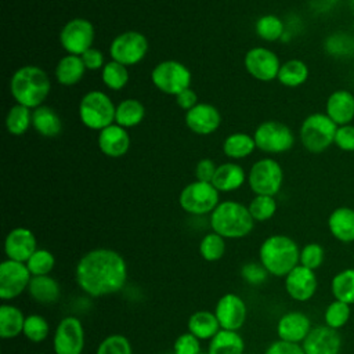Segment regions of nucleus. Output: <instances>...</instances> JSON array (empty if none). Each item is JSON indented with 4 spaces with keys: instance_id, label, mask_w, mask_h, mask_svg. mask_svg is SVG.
Wrapping results in <instances>:
<instances>
[{
    "instance_id": "nucleus-49",
    "label": "nucleus",
    "mask_w": 354,
    "mask_h": 354,
    "mask_svg": "<svg viewBox=\"0 0 354 354\" xmlns=\"http://www.w3.org/2000/svg\"><path fill=\"white\" fill-rule=\"evenodd\" d=\"M335 145L343 152H354V124L337 126Z\"/></svg>"
},
{
    "instance_id": "nucleus-51",
    "label": "nucleus",
    "mask_w": 354,
    "mask_h": 354,
    "mask_svg": "<svg viewBox=\"0 0 354 354\" xmlns=\"http://www.w3.org/2000/svg\"><path fill=\"white\" fill-rule=\"evenodd\" d=\"M216 166L213 163V160L210 159H202L198 165H196V170H195V174H196V178L199 181H205V183H212L213 180V176L216 173Z\"/></svg>"
},
{
    "instance_id": "nucleus-9",
    "label": "nucleus",
    "mask_w": 354,
    "mask_h": 354,
    "mask_svg": "<svg viewBox=\"0 0 354 354\" xmlns=\"http://www.w3.org/2000/svg\"><path fill=\"white\" fill-rule=\"evenodd\" d=\"M152 83L166 94H178L189 87L191 72L177 61H163L151 73Z\"/></svg>"
},
{
    "instance_id": "nucleus-54",
    "label": "nucleus",
    "mask_w": 354,
    "mask_h": 354,
    "mask_svg": "<svg viewBox=\"0 0 354 354\" xmlns=\"http://www.w3.org/2000/svg\"><path fill=\"white\" fill-rule=\"evenodd\" d=\"M350 1H351V6L354 7V0H350Z\"/></svg>"
},
{
    "instance_id": "nucleus-55",
    "label": "nucleus",
    "mask_w": 354,
    "mask_h": 354,
    "mask_svg": "<svg viewBox=\"0 0 354 354\" xmlns=\"http://www.w3.org/2000/svg\"><path fill=\"white\" fill-rule=\"evenodd\" d=\"M36 354H44V353H36Z\"/></svg>"
},
{
    "instance_id": "nucleus-14",
    "label": "nucleus",
    "mask_w": 354,
    "mask_h": 354,
    "mask_svg": "<svg viewBox=\"0 0 354 354\" xmlns=\"http://www.w3.org/2000/svg\"><path fill=\"white\" fill-rule=\"evenodd\" d=\"M94 39V28L91 22L83 18H75L69 21L61 30L59 40L62 47L73 55H82L91 48Z\"/></svg>"
},
{
    "instance_id": "nucleus-48",
    "label": "nucleus",
    "mask_w": 354,
    "mask_h": 354,
    "mask_svg": "<svg viewBox=\"0 0 354 354\" xmlns=\"http://www.w3.org/2000/svg\"><path fill=\"white\" fill-rule=\"evenodd\" d=\"M173 354H201V340L191 332L181 333L173 343Z\"/></svg>"
},
{
    "instance_id": "nucleus-34",
    "label": "nucleus",
    "mask_w": 354,
    "mask_h": 354,
    "mask_svg": "<svg viewBox=\"0 0 354 354\" xmlns=\"http://www.w3.org/2000/svg\"><path fill=\"white\" fill-rule=\"evenodd\" d=\"M336 300L354 304V268H346L337 272L330 283Z\"/></svg>"
},
{
    "instance_id": "nucleus-8",
    "label": "nucleus",
    "mask_w": 354,
    "mask_h": 354,
    "mask_svg": "<svg viewBox=\"0 0 354 354\" xmlns=\"http://www.w3.org/2000/svg\"><path fill=\"white\" fill-rule=\"evenodd\" d=\"M253 138L259 149L271 153L286 152L295 144V136L290 127L275 120L261 123L256 129Z\"/></svg>"
},
{
    "instance_id": "nucleus-52",
    "label": "nucleus",
    "mask_w": 354,
    "mask_h": 354,
    "mask_svg": "<svg viewBox=\"0 0 354 354\" xmlns=\"http://www.w3.org/2000/svg\"><path fill=\"white\" fill-rule=\"evenodd\" d=\"M82 59L84 62V66L88 69H98L104 62L102 54L95 48H88L87 51H84L82 54Z\"/></svg>"
},
{
    "instance_id": "nucleus-47",
    "label": "nucleus",
    "mask_w": 354,
    "mask_h": 354,
    "mask_svg": "<svg viewBox=\"0 0 354 354\" xmlns=\"http://www.w3.org/2000/svg\"><path fill=\"white\" fill-rule=\"evenodd\" d=\"M241 277L253 286H259L267 281L268 271L263 267V264L259 261H249L245 263L241 268Z\"/></svg>"
},
{
    "instance_id": "nucleus-37",
    "label": "nucleus",
    "mask_w": 354,
    "mask_h": 354,
    "mask_svg": "<svg viewBox=\"0 0 354 354\" xmlns=\"http://www.w3.org/2000/svg\"><path fill=\"white\" fill-rule=\"evenodd\" d=\"M22 335L32 343H41L50 335V325L40 314H30L25 319Z\"/></svg>"
},
{
    "instance_id": "nucleus-50",
    "label": "nucleus",
    "mask_w": 354,
    "mask_h": 354,
    "mask_svg": "<svg viewBox=\"0 0 354 354\" xmlns=\"http://www.w3.org/2000/svg\"><path fill=\"white\" fill-rule=\"evenodd\" d=\"M264 354H306L303 346L299 343H290L285 340H275L267 348Z\"/></svg>"
},
{
    "instance_id": "nucleus-40",
    "label": "nucleus",
    "mask_w": 354,
    "mask_h": 354,
    "mask_svg": "<svg viewBox=\"0 0 354 354\" xmlns=\"http://www.w3.org/2000/svg\"><path fill=\"white\" fill-rule=\"evenodd\" d=\"M25 264L28 266L32 277L50 275L55 267V257L47 249H37Z\"/></svg>"
},
{
    "instance_id": "nucleus-39",
    "label": "nucleus",
    "mask_w": 354,
    "mask_h": 354,
    "mask_svg": "<svg viewBox=\"0 0 354 354\" xmlns=\"http://www.w3.org/2000/svg\"><path fill=\"white\" fill-rule=\"evenodd\" d=\"M325 50L328 54L336 58L350 57L354 53V39L347 33L336 32L326 39Z\"/></svg>"
},
{
    "instance_id": "nucleus-28",
    "label": "nucleus",
    "mask_w": 354,
    "mask_h": 354,
    "mask_svg": "<svg viewBox=\"0 0 354 354\" xmlns=\"http://www.w3.org/2000/svg\"><path fill=\"white\" fill-rule=\"evenodd\" d=\"M245 342L238 330L220 329L207 346V354H243Z\"/></svg>"
},
{
    "instance_id": "nucleus-24",
    "label": "nucleus",
    "mask_w": 354,
    "mask_h": 354,
    "mask_svg": "<svg viewBox=\"0 0 354 354\" xmlns=\"http://www.w3.org/2000/svg\"><path fill=\"white\" fill-rule=\"evenodd\" d=\"M328 228L337 241L343 243L354 242V209L336 207L328 217Z\"/></svg>"
},
{
    "instance_id": "nucleus-38",
    "label": "nucleus",
    "mask_w": 354,
    "mask_h": 354,
    "mask_svg": "<svg viewBox=\"0 0 354 354\" xmlns=\"http://www.w3.org/2000/svg\"><path fill=\"white\" fill-rule=\"evenodd\" d=\"M225 238L216 232L206 234L199 243V253L206 261H217L225 253Z\"/></svg>"
},
{
    "instance_id": "nucleus-57",
    "label": "nucleus",
    "mask_w": 354,
    "mask_h": 354,
    "mask_svg": "<svg viewBox=\"0 0 354 354\" xmlns=\"http://www.w3.org/2000/svg\"><path fill=\"white\" fill-rule=\"evenodd\" d=\"M82 354H83V353H82Z\"/></svg>"
},
{
    "instance_id": "nucleus-5",
    "label": "nucleus",
    "mask_w": 354,
    "mask_h": 354,
    "mask_svg": "<svg viewBox=\"0 0 354 354\" xmlns=\"http://www.w3.org/2000/svg\"><path fill=\"white\" fill-rule=\"evenodd\" d=\"M337 124L326 115L315 112L308 115L300 126V141L313 153H321L335 144Z\"/></svg>"
},
{
    "instance_id": "nucleus-22",
    "label": "nucleus",
    "mask_w": 354,
    "mask_h": 354,
    "mask_svg": "<svg viewBox=\"0 0 354 354\" xmlns=\"http://www.w3.org/2000/svg\"><path fill=\"white\" fill-rule=\"evenodd\" d=\"M325 113L337 124H350L354 119V94L340 88L329 94L325 105Z\"/></svg>"
},
{
    "instance_id": "nucleus-20",
    "label": "nucleus",
    "mask_w": 354,
    "mask_h": 354,
    "mask_svg": "<svg viewBox=\"0 0 354 354\" xmlns=\"http://www.w3.org/2000/svg\"><path fill=\"white\" fill-rule=\"evenodd\" d=\"M311 329L310 318L300 311L286 313L277 322L278 337L290 343L304 342Z\"/></svg>"
},
{
    "instance_id": "nucleus-3",
    "label": "nucleus",
    "mask_w": 354,
    "mask_h": 354,
    "mask_svg": "<svg viewBox=\"0 0 354 354\" xmlns=\"http://www.w3.org/2000/svg\"><path fill=\"white\" fill-rule=\"evenodd\" d=\"M254 220L246 206L235 201H224L216 206L210 214V227L213 232L223 238L238 239L249 235Z\"/></svg>"
},
{
    "instance_id": "nucleus-1",
    "label": "nucleus",
    "mask_w": 354,
    "mask_h": 354,
    "mask_svg": "<svg viewBox=\"0 0 354 354\" xmlns=\"http://www.w3.org/2000/svg\"><path fill=\"white\" fill-rule=\"evenodd\" d=\"M127 275L129 270L123 256L106 248L84 253L75 268L76 283L91 297L118 293L126 285Z\"/></svg>"
},
{
    "instance_id": "nucleus-13",
    "label": "nucleus",
    "mask_w": 354,
    "mask_h": 354,
    "mask_svg": "<svg viewBox=\"0 0 354 354\" xmlns=\"http://www.w3.org/2000/svg\"><path fill=\"white\" fill-rule=\"evenodd\" d=\"M148 50V41L140 32H124L116 36L111 43V57L122 65H134L140 62Z\"/></svg>"
},
{
    "instance_id": "nucleus-36",
    "label": "nucleus",
    "mask_w": 354,
    "mask_h": 354,
    "mask_svg": "<svg viewBox=\"0 0 354 354\" xmlns=\"http://www.w3.org/2000/svg\"><path fill=\"white\" fill-rule=\"evenodd\" d=\"M30 123H32V113L28 106L17 104L8 111L6 126L11 134L19 136L25 133L29 129Z\"/></svg>"
},
{
    "instance_id": "nucleus-43",
    "label": "nucleus",
    "mask_w": 354,
    "mask_h": 354,
    "mask_svg": "<svg viewBox=\"0 0 354 354\" xmlns=\"http://www.w3.org/2000/svg\"><path fill=\"white\" fill-rule=\"evenodd\" d=\"M325 324L326 326L332 328V329H340L342 326H344L350 318V304L336 300L332 301L326 310H325Z\"/></svg>"
},
{
    "instance_id": "nucleus-12",
    "label": "nucleus",
    "mask_w": 354,
    "mask_h": 354,
    "mask_svg": "<svg viewBox=\"0 0 354 354\" xmlns=\"http://www.w3.org/2000/svg\"><path fill=\"white\" fill-rule=\"evenodd\" d=\"M84 347V328L77 317L62 318L54 332L53 350L55 354H82Z\"/></svg>"
},
{
    "instance_id": "nucleus-17",
    "label": "nucleus",
    "mask_w": 354,
    "mask_h": 354,
    "mask_svg": "<svg viewBox=\"0 0 354 354\" xmlns=\"http://www.w3.org/2000/svg\"><path fill=\"white\" fill-rule=\"evenodd\" d=\"M37 250L35 234L25 227L11 230L4 241V253L7 259L26 263L29 257Z\"/></svg>"
},
{
    "instance_id": "nucleus-29",
    "label": "nucleus",
    "mask_w": 354,
    "mask_h": 354,
    "mask_svg": "<svg viewBox=\"0 0 354 354\" xmlns=\"http://www.w3.org/2000/svg\"><path fill=\"white\" fill-rule=\"evenodd\" d=\"M245 181V171L239 165L224 163L216 169L212 184L217 191H234Z\"/></svg>"
},
{
    "instance_id": "nucleus-18",
    "label": "nucleus",
    "mask_w": 354,
    "mask_h": 354,
    "mask_svg": "<svg viewBox=\"0 0 354 354\" xmlns=\"http://www.w3.org/2000/svg\"><path fill=\"white\" fill-rule=\"evenodd\" d=\"M317 286L315 272L300 264L285 277L286 293L296 301L310 300L315 295Z\"/></svg>"
},
{
    "instance_id": "nucleus-15",
    "label": "nucleus",
    "mask_w": 354,
    "mask_h": 354,
    "mask_svg": "<svg viewBox=\"0 0 354 354\" xmlns=\"http://www.w3.org/2000/svg\"><path fill=\"white\" fill-rule=\"evenodd\" d=\"M214 314L221 329L239 330L246 321V303L235 293H225L217 300Z\"/></svg>"
},
{
    "instance_id": "nucleus-23",
    "label": "nucleus",
    "mask_w": 354,
    "mask_h": 354,
    "mask_svg": "<svg viewBox=\"0 0 354 354\" xmlns=\"http://www.w3.org/2000/svg\"><path fill=\"white\" fill-rule=\"evenodd\" d=\"M98 145L105 155L118 158L127 152L130 147V138L122 126L111 124L100 131Z\"/></svg>"
},
{
    "instance_id": "nucleus-26",
    "label": "nucleus",
    "mask_w": 354,
    "mask_h": 354,
    "mask_svg": "<svg viewBox=\"0 0 354 354\" xmlns=\"http://www.w3.org/2000/svg\"><path fill=\"white\" fill-rule=\"evenodd\" d=\"M26 317L22 310L14 304L3 303L0 306V337L14 339L24 332Z\"/></svg>"
},
{
    "instance_id": "nucleus-42",
    "label": "nucleus",
    "mask_w": 354,
    "mask_h": 354,
    "mask_svg": "<svg viewBox=\"0 0 354 354\" xmlns=\"http://www.w3.org/2000/svg\"><path fill=\"white\" fill-rule=\"evenodd\" d=\"M254 221L270 220L277 212V202L274 196L268 195H256L250 205L248 206Z\"/></svg>"
},
{
    "instance_id": "nucleus-33",
    "label": "nucleus",
    "mask_w": 354,
    "mask_h": 354,
    "mask_svg": "<svg viewBox=\"0 0 354 354\" xmlns=\"http://www.w3.org/2000/svg\"><path fill=\"white\" fill-rule=\"evenodd\" d=\"M145 115L144 105L137 100H124L122 101L115 113V120L122 127H133L137 126Z\"/></svg>"
},
{
    "instance_id": "nucleus-31",
    "label": "nucleus",
    "mask_w": 354,
    "mask_h": 354,
    "mask_svg": "<svg viewBox=\"0 0 354 354\" xmlns=\"http://www.w3.org/2000/svg\"><path fill=\"white\" fill-rule=\"evenodd\" d=\"M84 62L82 57L69 54L59 59L55 68V76L58 82L64 86H73L76 84L84 73Z\"/></svg>"
},
{
    "instance_id": "nucleus-46",
    "label": "nucleus",
    "mask_w": 354,
    "mask_h": 354,
    "mask_svg": "<svg viewBox=\"0 0 354 354\" xmlns=\"http://www.w3.org/2000/svg\"><path fill=\"white\" fill-rule=\"evenodd\" d=\"M324 259H325V250L317 242H310L300 250V266L310 268L313 271H315L322 266Z\"/></svg>"
},
{
    "instance_id": "nucleus-25",
    "label": "nucleus",
    "mask_w": 354,
    "mask_h": 354,
    "mask_svg": "<svg viewBox=\"0 0 354 354\" xmlns=\"http://www.w3.org/2000/svg\"><path fill=\"white\" fill-rule=\"evenodd\" d=\"M28 293L36 303L40 304H53L59 300L61 286L58 281L50 275H37L32 277Z\"/></svg>"
},
{
    "instance_id": "nucleus-6",
    "label": "nucleus",
    "mask_w": 354,
    "mask_h": 354,
    "mask_svg": "<svg viewBox=\"0 0 354 354\" xmlns=\"http://www.w3.org/2000/svg\"><path fill=\"white\" fill-rule=\"evenodd\" d=\"M116 108L111 98L102 91L87 93L79 105V115L84 126L93 130H102L112 124Z\"/></svg>"
},
{
    "instance_id": "nucleus-56",
    "label": "nucleus",
    "mask_w": 354,
    "mask_h": 354,
    "mask_svg": "<svg viewBox=\"0 0 354 354\" xmlns=\"http://www.w3.org/2000/svg\"><path fill=\"white\" fill-rule=\"evenodd\" d=\"M201 354H207V353H201Z\"/></svg>"
},
{
    "instance_id": "nucleus-11",
    "label": "nucleus",
    "mask_w": 354,
    "mask_h": 354,
    "mask_svg": "<svg viewBox=\"0 0 354 354\" xmlns=\"http://www.w3.org/2000/svg\"><path fill=\"white\" fill-rule=\"evenodd\" d=\"M282 180V167L277 160L270 158L256 162L249 173V185L257 195L274 196L281 189Z\"/></svg>"
},
{
    "instance_id": "nucleus-35",
    "label": "nucleus",
    "mask_w": 354,
    "mask_h": 354,
    "mask_svg": "<svg viewBox=\"0 0 354 354\" xmlns=\"http://www.w3.org/2000/svg\"><path fill=\"white\" fill-rule=\"evenodd\" d=\"M256 147L254 138L245 133H234L228 136L223 144V151L230 158H245L253 152Z\"/></svg>"
},
{
    "instance_id": "nucleus-27",
    "label": "nucleus",
    "mask_w": 354,
    "mask_h": 354,
    "mask_svg": "<svg viewBox=\"0 0 354 354\" xmlns=\"http://www.w3.org/2000/svg\"><path fill=\"white\" fill-rule=\"evenodd\" d=\"M187 326L188 332H191L199 340H210L221 329L216 314L207 310H199L191 314Z\"/></svg>"
},
{
    "instance_id": "nucleus-30",
    "label": "nucleus",
    "mask_w": 354,
    "mask_h": 354,
    "mask_svg": "<svg viewBox=\"0 0 354 354\" xmlns=\"http://www.w3.org/2000/svg\"><path fill=\"white\" fill-rule=\"evenodd\" d=\"M32 124L44 137H55L61 133L62 123L59 116L50 106L40 105L32 113Z\"/></svg>"
},
{
    "instance_id": "nucleus-32",
    "label": "nucleus",
    "mask_w": 354,
    "mask_h": 354,
    "mask_svg": "<svg viewBox=\"0 0 354 354\" xmlns=\"http://www.w3.org/2000/svg\"><path fill=\"white\" fill-rule=\"evenodd\" d=\"M277 77L283 86L297 87L307 80L308 66L301 59H289L281 65Z\"/></svg>"
},
{
    "instance_id": "nucleus-41",
    "label": "nucleus",
    "mask_w": 354,
    "mask_h": 354,
    "mask_svg": "<svg viewBox=\"0 0 354 354\" xmlns=\"http://www.w3.org/2000/svg\"><path fill=\"white\" fill-rule=\"evenodd\" d=\"M256 33L267 41L278 40L283 35V22L277 15H263L256 22Z\"/></svg>"
},
{
    "instance_id": "nucleus-19",
    "label": "nucleus",
    "mask_w": 354,
    "mask_h": 354,
    "mask_svg": "<svg viewBox=\"0 0 354 354\" xmlns=\"http://www.w3.org/2000/svg\"><path fill=\"white\" fill-rule=\"evenodd\" d=\"M306 354H339L342 337L336 329L329 326H315L303 342Z\"/></svg>"
},
{
    "instance_id": "nucleus-53",
    "label": "nucleus",
    "mask_w": 354,
    "mask_h": 354,
    "mask_svg": "<svg viewBox=\"0 0 354 354\" xmlns=\"http://www.w3.org/2000/svg\"><path fill=\"white\" fill-rule=\"evenodd\" d=\"M176 97H177V104H178L181 108L187 109V111H189L191 108H194V106L196 105V101H198L195 91L191 90L189 87L185 88V90H183L181 93H178Z\"/></svg>"
},
{
    "instance_id": "nucleus-45",
    "label": "nucleus",
    "mask_w": 354,
    "mask_h": 354,
    "mask_svg": "<svg viewBox=\"0 0 354 354\" xmlns=\"http://www.w3.org/2000/svg\"><path fill=\"white\" fill-rule=\"evenodd\" d=\"M95 354H133L130 340L120 335L113 333L106 336L97 347Z\"/></svg>"
},
{
    "instance_id": "nucleus-16",
    "label": "nucleus",
    "mask_w": 354,
    "mask_h": 354,
    "mask_svg": "<svg viewBox=\"0 0 354 354\" xmlns=\"http://www.w3.org/2000/svg\"><path fill=\"white\" fill-rule=\"evenodd\" d=\"M245 66L252 76L263 82L275 79L281 68L277 54L264 47H254L249 50L245 55Z\"/></svg>"
},
{
    "instance_id": "nucleus-4",
    "label": "nucleus",
    "mask_w": 354,
    "mask_h": 354,
    "mask_svg": "<svg viewBox=\"0 0 354 354\" xmlns=\"http://www.w3.org/2000/svg\"><path fill=\"white\" fill-rule=\"evenodd\" d=\"M11 94L15 101L28 108H37L50 91L47 73L33 65L19 68L11 77Z\"/></svg>"
},
{
    "instance_id": "nucleus-2",
    "label": "nucleus",
    "mask_w": 354,
    "mask_h": 354,
    "mask_svg": "<svg viewBox=\"0 0 354 354\" xmlns=\"http://www.w3.org/2000/svg\"><path fill=\"white\" fill-rule=\"evenodd\" d=\"M259 259L268 274L286 277L300 264V249L297 243L286 235H271L260 245Z\"/></svg>"
},
{
    "instance_id": "nucleus-21",
    "label": "nucleus",
    "mask_w": 354,
    "mask_h": 354,
    "mask_svg": "<svg viewBox=\"0 0 354 354\" xmlns=\"http://www.w3.org/2000/svg\"><path fill=\"white\" fill-rule=\"evenodd\" d=\"M220 122L221 116L217 108L206 102L196 104L194 108L187 111L185 115L187 126L198 134H210L216 131Z\"/></svg>"
},
{
    "instance_id": "nucleus-7",
    "label": "nucleus",
    "mask_w": 354,
    "mask_h": 354,
    "mask_svg": "<svg viewBox=\"0 0 354 354\" xmlns=\"http://www.w3.org/2000/svg\"><path fill=\"white\" fill-rule=\"evenodd\" d=\"M180 205L189 214L210 213L218 205V191L212 183L196 180L181 191Z\"/></svg>"
},
{
    "instance_id": "nucleus-10",
    "label": "nucleus",
    "mask_w": 354,
    "mask_h": 354,
    "mask_svg": "<svg viewBox=\"0 0 354 354\" xmlns=\"http://www.w3.org/2000/svg\"><path fill=\"white\" fill-rule=\"evenodd\" d=\"M32 274L25 263L4 260L0 264V299L8 301L28 290Z\"/></svg>"
},
{
    "instance_id": "nucleus-44",
    "label": "nucleus",
    "mask_w": 354,
    "mask_h": 354,
    "mask_svg": "<svg viewBox=\"0 0 354 354\" xmlns=\"http://www.w3.org/2000/svg\"><path fill=\"white\" fill-rule=\"evenodd\" d=\"M102 80L112 90H120L129 80V73L124 65L111 61L102 69Z\"/></svg>"
}]
</instances>
